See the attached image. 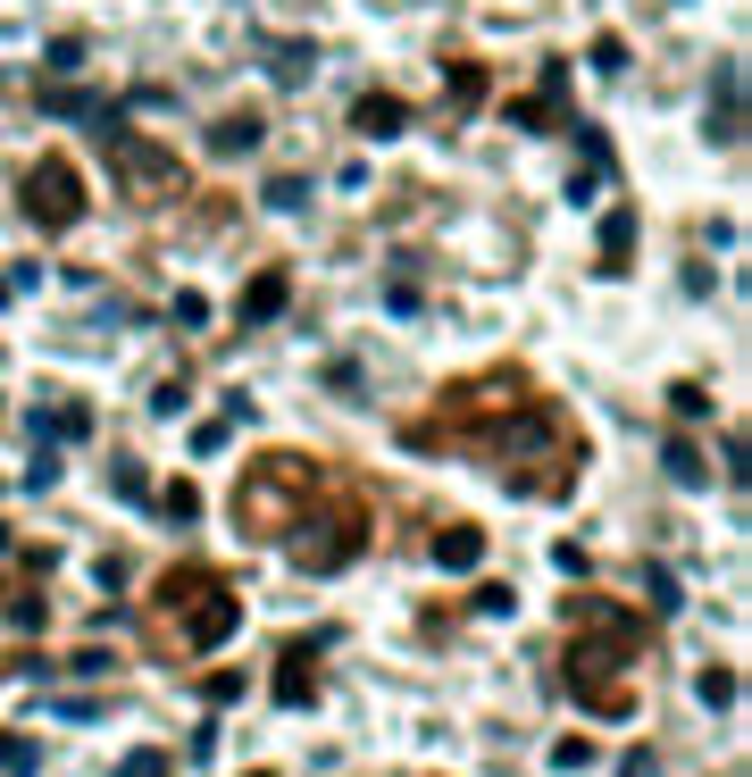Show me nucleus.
Returning <instances> with one entry per match:
<instances>
[{
    "instance_id": "obj_1",
    "label": "nucleus",
    "mask_w": 752,
    "mask_h": 777,
    "mask_svg": "<svg viewBox=\"0 0 752 777\" xmlns=\"http://www.w3.org/2000/svg\"><path fill=\"white\" fill-rule=\"evenodd\" d=\"M359 544H368V511H352V502H343V511H318V527H293V535H284V552H293L310 577H335Z\"/></svg>"
},
{
    "instance_id": "obj_2",
    "label": "nucleus",
    "mask_w": 752,
    "mask_h": 777,
    "mask_svg": "<svg viewBox=\"0 0 752 777\" xmlns=\"http://www.w3.org/2000/svg\"><path fill=\"white\" fill-rule=\"evenodd\" d=\"M18 209H25V218H34L42 234L75 227V218H84V176H75L67 159H42V168H34V176H25V185H18Z\"/></svg>"
},
{
    "instance_id": "obj_3",
    "label": "nucleus",
    "mask_w": 752,
    "mask_h": 777,
    "mask_svg": "<svg viewBox=\"0 0 752 777\" xmlns=\"http://www.w3.org/2000/svg\"><path fill=\"white\" fill-rule=\"evenodd\" d=\"M318 661H326V636L284 644V661H276V702L284 711H310V702H318Z\"/></svg>"
},
{
    "instance_id": "obj_4",
    "label": "nucleus",
    "mask_w": 752,
    "mask_h": 777,
    "mask_svg": "<svg viewBox=\"0 0 752 777\" xmlns=\"http://www.w3.org/2000/svg\"><path fill=\"white\" fill-rule=\"evenodd\" d=\"M234 619H243V602H234V594L209 577L201 602H192V636H201V644H226V636H234Z\"/></svg>"
},
{
    "instance_id": "obj_5",
    "label": "nucleus",
    "mask_w": 752,
    "mask_h": 777,
    "mask_svg": "<svg viewBox=\"0 0 752 777\" xmlns=\"http://www.w3.org/2000/svg\"><path fill=\"white\" fill-rule=\"evenodd\" d=\"M284 302H293V276H284V267H260V276L243 285V309H234V318H243V326H268Z\"/></svg>"
},
{
    "instance_id": "obj_6",
    "label": "nucleus",
    "mask_w": 752,
    "mask_h": 777,
    "mask_svg": "<svg viewBox=\"0 0 752 777\" xmlns=\"http://www.w3.org/2000/svg\"><path fill=\"white\" fill-rule=\"evenodd\" d=\"M352 126L368 134V143H394V134L410 126V109H401L394 93H368V101H359V109H352Z\"/></svg>"
},
{
    "instance_id": "obj_7",
    "label": "nucleus",
    "mask_w": 752,
    "mask_h": 777,
    "mask_svg": "<svg viewBox=\"0 0 752 777\" xmlns=\"http://www.w3.org/2000/svg\"><path fill=\"white\" fill-rule=\"evenodd\" d=\"M627 260H636V209H610V218H602V267L619 276Z\"/></svg>"
},
{
    "instance_id": "obj_8",
    "label": "nucleus",
    "mask_w": 752,
    "mask_h": 777,
    "mask_svg": "<svg viewBox=\"0 0 752 777\" xmlns=\"http://www.w3.org/2000/svg\"><path fill=\"white\" fill-rule=\"evenodd\" d=\"M435 560H443V569H477V560H485V535L477 527H443L435 535Z\"/></svg>"
},
{
    "instance_id": "obj_9",
    "label": "nucleus",
    "mask_w": 752,
    "mask_h": 777,
    "mask_svg": "<svg viewBox=\"0 0 752 777\" xmlns=\"http://www.w3.org/2000/svg\"><path fill=\"white\" fill-rule=\"evenodd\" d=\"M251 143H260V117H218V126H209V151L218 159H243Z\"/></svg>"
},
{
    "instance_id": "obj_10",
    "label": "nucleus",
    "mask_w": 752,
    "mask_h": 777,
    "mask_svg": "<svg viewBox=\"0 0 752 777\" xmlns=\"http://www.w3.org/2000/svg\"><path fill=\"white\" fill-rule=\"evenodd\" d=\"M310 67H318L310 42H276V51H268V76H276V84H310Z\"/></svg>"
},
{
    "instance_id": "obj_11",
    "label": "nucleus",
    "mask_w": 752,
    "mask_h": 777,
    "mask_svg": "<svg viewBox=\"0 0 752 777\" xmlns=\"http://www.w3.org/2000/svg\"><path fill=\"white\" fill-rule=\"evenodd\" d=\"M34 427L42 435H93V410H84V401H59V410H42Z\"/></svg>"
},
{
    "instance_id": "obj_12",
    "label": "nucleus",
    "mask_w": 752,
    "mask_h": 777,
    "mask_svg": "<svg viewBox=\"0 0 752 777\" xmlns=\"http://www.w3.org/2000/svg\"><path fill=\"white\" fill-rule=\"evenodd\" d=\"M660 469H669L677 485H711V469H702V452H694V443H669V452H660Z\"/></svg>"
},
{
    "instance_id": "obj_13",
    "label": "nucleus",
    "mask_w": 752,
    "mask_h": 777,
    "mask_svg": "<svg viewBox=\"0 0 752 777\" xmlns=\"http://www.w3.org/2000/svg\"><path fill=\"white\" fill-rule=\"evenodd\" d=\"M0 769H9V777L42 769V744H34V736H0Z\"/></svg>"
},
{
    "instance_id": "obj_14",
    "label": "nucleus",
    "mask_w": 752,
    "mask_h": 777,
    "mask_svg": "<svg viewBox=\"0 0 752 777\" xmlns=\"http://www.w3.org/2000/svg\"><path fill=\"white\" fill-rule=\"evenodd\" d=\"M694 694L711 702V711H728V702H735V669H702V678H694Z\"/></svg>"
},
{
    "instance_id": "obj_15",
    "label": "nucleus",
    "mask_w": 752,
    "mask_h": 777,
    "mask_svg": "<svg viewBox=\"0 0 752 777\" xmlns=\"http://www.w3.org/2000/svg\"><path fill=\"white\" fill-rule=\"evenodd\" d=\"M268 209H310V185L301 176H268Z\"/></svg>"
},
{
    "instance_id": "obj_16",
    "label": "nucleus",
    "mask_w": 752,
    "mask_h": 777,
    "mask_svg": "<svg viewBox=\"0 0 752 777\" xmlns=\"http://www.w3.org/2000/svg\"><path fill=\"white\" fill-rule=\"evenodd\" d=\"M159 502H168V518H176V527H192V518H201V493H192V485H168Z\"/></svg>"
},
{
    "instance_id": "obj_17",
    "label": "nucleus",
    "mask_w": 752,
    "mask_h": 777,
    "mask_svg": "<svg viewBox=\"0 0 752 777\" xmlns=\"http://www.w3.org/2000/svg\"><path fill=\"white\" fill-rule=\"evenodd\" d=\"M585 760H594V744H585V736H561V744H552V769H585Z\"/></svg>"
},
{
    "instance_id": "obj_18",
    "label": "nucleus",
    "mask_w": 752,
    "mask_h": 777,
    "mask_svg": "<svg viewBox=\"0 0 752 777\" xmlns=\"http://www.w3.org/2000/svg\"><path fill=\"white\" fill-rule=\"evenodd\" d=\"M451 93H460V101H485V67H451Z\"/></svg>"
},
{
    "instance_id": "obj_19",
    "label": "nucleus",
    "mask_w": 752,
    "mask_h": 777,
    "mask_svg": "<svg viewBox=\"0 0 752 777\" xmlns=\"http://www.w3.org/2000/svg\"><path fill=\"white\" fill-rule=\"evenodd\" d=\"M176 326H209V302H201V293H176Z\"/></svg>"
},
{
    "instance_id": "obj_20",
    "label": "nucleus",
    "mask_w": 752,
    "mask_h": 777,
    "mask_svg": "<svg viewBox=\"0 0 752 777\" xmlns=\"http://www.w3.org/2000/svg\"><path fill=\"white\" fill-rule=\"evenodd\" d=\"M117 777H168V753H134V760H126Z\"/></svg>"
},
{
    "instance_id": "obj_21",
    "label": "nucleus",
    "mask_w": 752,
    "mask_h": 777,
    "mask_svg": "<svg viewBox=\"0 0 752 777\" xmlns=\"http://www.w3.org/2000/svg\"><path fill=\"white\" fill-rule=\"evenodd\" d=\"M619 777H660V769H652V753H627V760H619Z\"/></svg>"
},
{
    "instance_id": "obj_22",
    "label": "nucleus",
    "mask_w": 752,
    "mask_h": 777,
    "mask_svg": "<svg viewBox=\"0 0 752 777\" xmlns=\"http://www.w3.org/2000/svg\"><path fill=\"white\" fill-rule=\"evenodd\" d=\"M9 293H18V285H9V276H0V302H9Z\"/></svg>"
},
{
    "instance_id": "obj_23",
    "label": "nucleus",
    "mask_w": 752,
    "mask_h": 777,
    "mask_svg": "<svg viewBox=\"0 0 752 777\" xmlns=\"http://www.w3.org/2000/svg\"><path fill=\"white\" fill-rule=\"evenodd\" d=\"M0 552H9V527H0Z\"/></svg>"
}]
</instances>
